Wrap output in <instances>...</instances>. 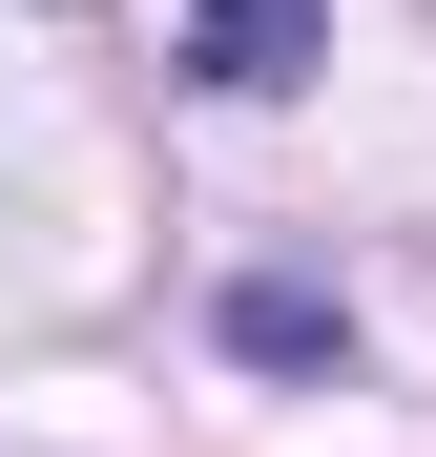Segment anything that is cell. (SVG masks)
Masks as SVG:
<instances>
[{
	"mask_svg": "<svg viewBox=\"0 0 436 457\" xmlns=\"http://www.w3.org/2000/svg\"><path fill=\"white\" fill-rule=\"evenodd\" d=\"M187 62H208V84H312V62H333V0H187Z\"/></svg>",
	"mask_w": 436,
	"mask_h": 457,
	"instance_id": "1",
	"label": "cell"
}]
</instances>
